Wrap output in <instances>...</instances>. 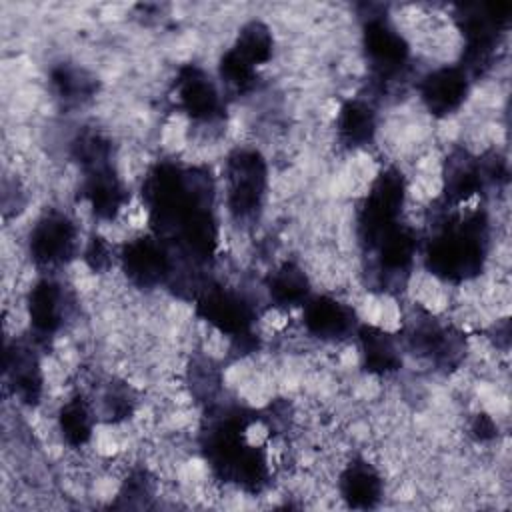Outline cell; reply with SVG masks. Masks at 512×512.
<instances>
[{"instance_id":"1","label":"cell","mask_w":512,"mask_h":512,"mask_svg":"<svg viewBox=\"0 0 512 512\" xmlns=\"http://www.w3.org/2000/svg\"><path fill=\"white\" fill-rule=\"evenodd\" d=\"M486 250L488 218L478 210L438 228L424 248V260L430 274L440 280L464 282L482 270Z\"/></svg>"},{"instance_id":"2","label":"cell","mask_w":512,"mask_h":512,"mask_svg":"<svg viewBox=\"0 0 512 512\" xmlns=\"http://www.w3.org/2000/svg\"><path fill=\"white\" fill-rule=\"evenodd\" d=\"M226 208L236 224L254 222L268 192V166L264 156L254 148H236L224 168Z\"/></svg>"},{"instance_id":"3","label":"cell","mask_w":512,"mask_h":512,"mask_svg":"<svg viewBox=\"0 0 512 512\" xmlns=\"http://www.w3.org/2000/svg\"><path fill=\"white\" fill-rule=\"evenodd\" d=\"M78 226L60 210L44 212L30 228L28 254L42 270H54L68 264L78 252Z\"/></svg>"},{"instance_id":"4","label":"cell","mask_w":512,"mask_h":512,"mask_svg":"<svg viewBox=\"0 0 512 512\" xmlns=\"http://www.w3.org/2000/svg\"><path fill=\"white\" fill-rule=\"evenodd\" d=\"M362 42L370 68L380 82H392L408 66L410 44L386 16H368L362 30Z\"/></svg>"},{"instance_id":"5","label":"cell","mask_w":512,"mask_h":512,"mask_svg":"<svg viewBox=\"0 0 512 512\" xmlns=\"http://www.w3.org/2000/svg\"><path fill=\"white\" fill-rule=\"evenodd\" d=\"M198 314L204 322L220 334L236 340L238 344L252 336L256 310L252 302L230 288H208L198 298Z\"/></svg>"},{"instance_id":"6","label":"cell","mask_w":512,"mask_h":512,"mask_svg":"<svg viewBox=\"0 0 512 512\" xmlns=\"http://www.w3.org/2000/svg\"><path fill=\"white\" fill-rule=\"evenodd\" d=\"M118 262L128 280L140 288H154L174 274L168 244L156 234L126 242L118 254Z\"/></svg>"},{"instance_id":"7","label":"cell","mask_w":512,"mask_h":512,"mask_svg":"<svg viewBox=\"0 0 512 512\" xmlns=\"http://www.w3.org/2000/svg\"><path fill=\"white\" fill-rule=\"evenodd\" d=\"M176 106L192 120L214 124L224 118V102L216 82L196 64L182 66L174 80Z\"/></svg>"},{"instance_id":"8","label":"cell","mask_w":512,"mask_h":512,"mask_svg":"<svg viewBox=\"0 0 512 512\" xmlns=\"http://www.w3.org/2000/svg\"><path fill=\"white\" fill-rule=\"evenodd\" d=\"M470 80L472 78L460 66L436 68L420 80V100L432 116H450L464 104L470 90Z\"/></svg>"},{"instance_id":"9","label":"cell","mask_w":512,"mask_h":512,"mask_svg":"<svg viewBox=\"0 0 512 512\" xmlns=\"http://www.w3.org/2000/svg\"><path fill=\"white\" fill-rule=\"evenodd\" d=\"M302 324L310 336L324 342H336L352 332L356 334L358 328L352 306L328 294L310 296L304 302Z\"/></svg>"},{"instance_id":"10","label":"cell","mask_w":512,"mask_h":512,"mask_svg":"<svg viewBox=\"0 0 512 512\" xmlns=\"http://www.w3.org/2000/svg\"><path fill=\"white\" fill-rule=\"evenodd\" d=\"M6 384L18 402L36 406L44 392V374L36 350L28 344L14 342L6 348Z\"/></svg>"},{"instance_id":"11","label":"cell","mask_w":512,"mask_h":512,"mask_svg":"<svg viewBox=\"0 0 512 512\" xmlns=\"http://www.w3.org/2000/svg\"><path fill=\"white\" fill-rule=\"evenodd\" d=\"M30 328L36 338H52L62 326L68 310L64 288L54 278L38 280L26 300Z\"/></svg>"},{"instance_id":"12","label":"cell","mask_w":512,"mask_h":512,"mask_svg":"<svg viewBox=\"0 0 512 512\" xmlns=\"http://www.w3.org/2000/svg\"><path fill=\"white\" fill-rule=\"evenodd\" d=\"M362 368L372 376H390L402 368V348L388 330L362 324L356 328Z\"/></svg>"},{"instance_id":"13","label":"cell","mask_w":512,"mask_h":512,"mask_svg":"<svg viewBox=\"0 0 512 512\" xmlns=\"http://www.w3.org/2000/svg\"><path fill=\"white\" fill-rule=\"evenodd\" d=\"M338 490L348 506L372 508L384 494V480L370 462L356 458L340 472Z\"/></svg>"},{"instance_id":"14","label":"cell","mask_w":512,"mask_h":512,"mask_svg":"<svg viewBox=\"0 0 512 512\" xmlns=\"http://www.w3.org/2000/svg\"><path fill=\"white\" fill-rule=\"evenodd\" d=\"M96 428V408L84 394H72L58 412V430L70 448H82L92 440Z\"/></svg>"},{"instance_id":"15","label":"cell","mask_w":512,"mask_h":512,"mask_svg":"<svg viewBox=\"0 0 512 512\" xmlns=\"http://www.w3.org/2000/svg\"><path fill=\"white\" fill-rule=\"evenodd\" d=\"M338 140L348 148H360L372 142L376 134V112L366 100H348L336 116Z\"/></svg>"},{"instance_id":"16","label":"cell","mask_w":512,"mask_h":512,"mask_svg":"<svg viewBox=\"0 0 512 512\" xmlns=\"http://www.w3.org/2000/svg\"><path fill=\"white\" fill-rule=\"evenodd\" d=\"M266 290L274 306L284 310L296 306L302 308L310 298V280L296 262H282L274 272H270Z\"/></svg>"},{"instance_id":"17","label":"cell","mask_w":512,"mask_h":512,"mask_svg":"<svg viewBox=\"0 0 512 512\" xmlns=\"http://www.w3.org/2000/svg\"><path fill=\"white\" fill-rule=\"evenodd\" d=\"M50 84L62 102L78 104L96 92V80L82 68L72 64L54 66L50 72Z\"/></svg>"},{"instance_id":"18","label":"cell","mask_w":512,"mask_h":512,"mask_svg":"<svg viewBox=\"0 0 512 512\" xmlns=\"http://www.w3.org/2000/svg\"><path fill=\"white\" fill-rule=\"evenodd\" d=\"M232 48L258 68L272 58L274 38H272L270 28L264 22L250 20L240 28Z\"/></svg>"},{"instance_id":"19","label":"cell","mask_w":512,"mask_h":512,"mask_svg":"<svg viewBox=\"0 0 512 512\" xmlns=\"http://www.w3.org/2000/svg\"><path fill=\"white\" fill-rule=\"evenodd\" d=\"M220 82L236 94H246L256 88L258 82V68L250 64L242 54L234 48H228L218 64Z\"/></svg>"},{"instance_id":"20","label":"cell","mask_w":512,"mask_h":512,"mask_svg":"<svg viewBox=\"0 0 512 512\" xmlns=\"http://www.w3.org/2000/svg\"><path fill=\"white\" fill-rule=\"evenodd\" d=\"M114 258H118V256H114L110 244L104 238H100V236L90 238V242L84 250V260L94 272H106L114 264Z\"/></svg>"},{"instance_id":"21","label":"cell","mask_w":512,"mask_h":512,"mask_svg":"<svg viewBox=\"0 0 512 512\" xmlns=\"http://www.w3.org/2000/svg\"><path fill=\"white\" fill-rule=\"evenodd\" d=\"M470 434H472V438L476 442H490V440L496 438L498 426H496V422H494V418L490 414L480 412L470 422Z\"/></svg>"}]
</instances>
